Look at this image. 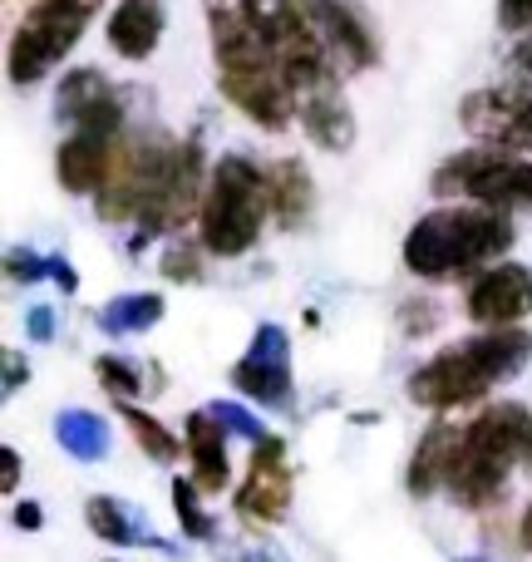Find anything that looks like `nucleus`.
I'll list each match as a JSON object with an SVG mask.
<instances>
[{
	"mask_svg": "<svg viewBox=\"0 0 532 562\" xmlns=\"http://www.w3.org/2000/svg\"><path fill=\"white\" fill-rule=\"evenodd\" d=\"M124 419H128V429H134L138 449H144L148 459H158V464H173V459H178V439H173V429H168L163 419L148 415V409H138V405H124Z\"/></svg>",
	"mask_w": 532,
	"mask_h": 562,
	"instance_id": "25",
	"label": "nucleus"
},
{
	"mask_svg": "<svg viewBox=\"0 0 532 562\" xmlns=\"http://www.w3.org/2000/svg\"><path fill=\"white\" fill-rule=\"evenodd\" d=\"M84 524H89V533L104 538V543H114V548H168V543H158L154 528H148L144 518H138L134 508H128L124 498H114V494H94V498H89V504H84Z\"/></svg>",
	"mask_w": 532,
	"mask_h": 562,
	"instance_id": "20",
	"label": "nucleus"
},
{
	"mask_svg": "<svg viewBox=\"0 0 532 562\" xmlns=\"http://www.w3.org/2000/svg\"><path fill=\"white\" fill-rule=\"evenodd\" d=\"M296 5L306 10V20L316 25L320 45L330 49L336 69H346V75H360V69H375V59H380L375 30H370L365 20H360L355 10L346 5V0H296Z\"/></svg>",
	"mask_w": 532,
	"mask_h": 562,
	"instance_id": "13",
	"label": "nucleus"
},
{
	"mask_svg": "<svg viewBox=\"0 0 532 562\" xmlns=\"http://www.w3.org/2000/svg\"><path fill=\"white\" fill-rule=\"evenodd\" d=\"M528 419L532 415L523 405H494L464 425V439H459L454 469H449L444 484L459 508H488L503 498L508 479L528 454Z\"/></svg>",
	"mask_w": 532,
	"mask_h": 562,
	"instance_id": "3",
	"label": "nucleus"
},
{
	"mask_svg": "<svg viewBox=\"0 0 532 562\" xmlns=\"http://www.w3.org/2000/svg\"><path fill=\"white\" fill-rule=\"evenodd\" d=\"M55 439L65 454L84 459V464H94V459L109 454V425L94 415V409H59L55 415Z\"/></svg>",
	"mask_w": 532,
	"mask_h": 562,
	"instance_id": "23",
	"label": "nucleus"
},
{
	"mask_svg": "<svg viewBox=\"0 0 532 562\" xmlns=\"http://www.w3.org/2000/svg\"><path fill=\"white\" fill-rule=\"evenodd\" d=\"M217 85L223 94L252 119L257 128H286L301 114L296 89L286 85L276 65H257V69H217Z\"/></svg>",
	"mask_w": 532,
	"mask_h": 562,
	"instance_id": "12",
	"label": "nucleus"
},
{
	"mask_svg": "<svg viewBox=\"0 0 532 562\" xmlns=\"http://www.w3.org/2000/svg\"><path fill=\"white\" fill-rule=\"evenodd\" d=\"M207 409L217 415V425H223L227 435L247 439V445H262V439H267V425H262V419H257L247 405H233V400H213Z\"/></svg>",
	"mask_w": 532,
	"mask_h": 562,
	"instance_id": "27",
	"label": "nucleus"
},
{
	"mask_svg": "<svg viewBox=\"0 0 532 562\" xmlns=\"http://www.w3.org/2000/svg\"><path fill=\"white\" fill-rule=\"evenodd\" d=\"M532 360V330L523 326H484L478 336L454 340L444 346L434 360L409 375V400L419 409H434V415H449V409H464L474 400H484L494 385L503 380H518Z\"/></svg>",
	"mask_w": 532,
	"mask_h": 562,
	"instance_id": "1",
	"label": "nucleus"
},
{
	"mask_svg": "<svg viewBox=\"0 0 532 562\" xmlns=\"http://www.w3.org/2000/svg\"><path fill=\"white\" fill-rule=\"evenodd\" d=\"M94 375H99V385L118 400V405H134V400L144 395V385H148L144 370H138L134 360H124V356H99L94 360Z\"/></svg>",
	"mask_w": 532,
	"mask_h": 562,
	"instance_id": "26",
	"label": "nucleus"
},
{
	"mask_svg": "<svg viewBox=\"0 0 532 562\" xmlns=\"http://www.w3.org/2000/svg\"><path fill=\"white\" fill-rule=\"evenodd\" d=\"M173 514L183 524V533L197 538V543H213L217 538V518L203 508V488L193 479H173Z\"/></svg>",
	"mask_w": 532,
	"mask_h": 562,
	"instance_id": "24",
	"label": "nucleus"
},
{
	"mask_svg": "<svg viewBox=\"0 0 532 562\" xmlns=\"http://www.w3.org/2000/svg\"><path fill=\"white\" fill-rule=\"evenodd\" d=\"M163 311H168V301L158 291H124V296H114L99 311V330L104 336H138V330L158 326Z\"/></svg>",
	"mask_w": 532,
	"mask_h": 562,
	"instance_id": "21",
	"label": "nucleus"
},
{
	"mask_svg": "<svg viewBox=\"0 0 532 562\" xmlns=\"http://www.w3.org/2000/svg\"><path fill=\"white\" fill-rule=\"evenodd\" d=\"M183 439H188V469H193V484L203 494H227L233 484V459H227V429L217 425L213 409H193L183 425Z\"/></svg>",
	"mask_w": 532,
	"mask_h": 562,
	"instance_id": "17",
	"label": "nucleus"
},
{
	"mask_svg": "<svg viewBox=\"0 0 532 562\" xmlns=\"http://www.w3.org/2000/svg\"><path fill=\"white\" fill-rule=\"evenodd\" d=\"M55 281H59L65 291H75V286H79V272H75L69 262H59V257H55Z\"/></svg>",
	"mask_w": 532,
	"mask_h": 562,
	"instance_id": "38",
	"label": "nucleus"
},
{
	"mask_svg": "<svg viewBox=\"0 0 532 562\" xmlns=\"http://www.w3.org/2000/svg\"><path fill=\"white\" fill-rule=\"evenodd\" d=\"M459 124L484 148L503 154H532V99L513 89H474L459 104Z\"/></svg>",
	"mask_w": 532,
	"mask_h": 562,
	"instance_id": "8",
	"label": "nucleus"
},
{
	"mask_svg": "<svg viewBox=\"0 0 532 562\" xmlns=\"http://www.w3.org/2000/svg\"><path fill=\"white\" fill-rule=\"evenodd\" d=\"M419 321H425V326H434V321H439V311H434V306H425V311H419V306H405V326H409V336H415V326H419Z\"/></svg>",
	"mask_w": 532,
	"mask_h": 562,
	"instance_id": "36",
	"label": "nucleus"
},
{
	"mask_svg": "<svg viewBox=\"0 0 532 562\" xmlns=\"http://www.w3.org/2000/svg\"><path fill=\"white\" fill-rule=\"evenodd\" d=\"M223 562H286L276 553V548H267V543H252V548H237V553H227Z\"/></svg>",
	"mask_w": 532,
	"mask_h": 562,
	"instance_id": "35",
	"label": "nucleus"
},
{
	"mask_svg": "<svg viewBox=\"0 0 532 562\" xmlns=\"http://www.w3.org/2000/svg\"><path fill=\"white\" fill-rule=\"evenodd\" d=\"M301 124H306V134L316 138L326 154H346V148L355 144V119H350L346 99H340V85H326L301 99Z\"/></svg>",
	"mask_w": 532,
	"mask_h": 562,
	"instance_id": "19",
	"label": "nucleus"
},
{
	"mask_svg": "<svg viewBox=\"0 0 532 562\" xmlns=\"http://www.w3.org/2000/svg\"><path fill=\"white\" fill-rule=\"evenodd\" d=\"M513 247V223L503 207L454 203L425 213L405 233V267L425 281H454L478 267H494Z\"/></svg>",
	"mask_w": 532,
	"mask_h": 562,
	"instance_id": "2",
	"label": "nucleus"
},
{
	"mask_svg": "<svg viewBox=\"0 0 532 562\" xmlns=\"http://www.w3.org/2000/svg\"><path fill=\"white\" fill-rule=\"evenodd\" d=\"M523 548H532V504H528V514H523Z\"/></svg>",
	"mask_w": 532,
	"mask_h": 562,
	"instance_id": "39",
	"label": "nucleus"
},
{
	"mask_svg": "<svg viewBox=\"0 0 532 562\" xmlns=\"http://www.w3.org/2000/svg\"><path fill=\"white\" fill-rule=\"evenodd\" d=\"M25 336L39 340V346H45V340H55V306H30L25 311Z\"/></svg>",
	"mask_w": 532,
	"mask_h": 562,
	"instance_id": "30",
	"label": "nucleus"
},
{
	"mask_svg": "<svg viewBox=\"0 0 532 562\" xmlns=\"http://www.w3.org/2000/svg\"><path fill=\"white\" fill-rule=\"evenodd\" d=\"M459 562H484V558H459Z\"/></svg>",
	"mask_w": 532,
	"mask_h": 562,
	"instance_id": "41",
	"label": "nucleus"
},
{
	"mask_svg": "<svg viewBox=\"0 0 532 562\" xmlns=\"http://www.w3.org/2000/svg\"><path fill=\"white\" fill-rule=\"evenodd\" d=\"M114 154H118V138L114 134H89V128H75V134L59 144V154H55L59 188H65V193H75V198L104 193L109 173H114Z\"/></svg>",
	"mask_w": 532,
	"mask_h": 562,
	"instance_id": "15",
	"label": "nucleus"
},
{
	"mask_svg": "<svg viewBox=\"0 0 532 562\" xmlns=\"http://www.w3.org/2000/svg\"><path fill=\"white\" fill-rule=\"evenodd\" d=\"M5 277L20 281V286L45 281V277H55V257H39V252H30V247H10L5 252Z\"/></svg>",
	"mask_w": 532,
	"mask_h": 562,
	"instance_id": "28",
	"label": "nucleus"
},
{
	"mask_svg": "<svg viewBox=\"0 0 532 562\" xmlns=\"http://www.w3.org/2000/svg\"><path fill=\"white\" fill-rule=\"evenodd\" d=\"M233 508L242 524L252 528H271L286 518L291 508V464H286V439L267 435L252 454V469H247L242 488L233 494Z\"/></svg>",
	"mask_w": 532,
	"mask_h": 562,
	"instance_id": "9",
	"label": "nucleus"
},
{
	"mask_svg": "<svg viewBox=\"0 0 532 562\" xmlns=\"http://www.w3.org/2000/svg\"><path fill=\"white\" fill-rule=\"evenodd\" d=\"M513 65H518V75H528V79H532V35L513 49Z\"/></svg>",
	"mask_w": 532,
	"mask_h": 562,
	"instance_id": "37",
	"label": "nucleus"
},
{
	"mask_svg": "<svg viewBox=\"0 0 532 562\" xmlns=\"http://www.w3.org/2000/svg\"><path fill=\"white\" fill-rule=\"evenodd\" d=\"M267 213H271L267 168H257L242 154H227L207 173V193L203 207H197V243L213 257H242L262 237Z\"/></svg>",
	"mask_w": 532,
	"mask_h": 562,
	"instance_id": "4",
	"label": "nucleus"
},
{
	"mask_svg": "<svg viewBox=\"0 0 532 562\" xmlns=\"http://www.w3.org/2000/svg\"><path fill=\"white\" fill-rule=\"evenodd\" d=\"M498 25L503 30H532V0H498Z\"/></svg>",
	"mask_w": 532,
	"mask_h": 562,
	"instance_id": "31",
	"label": "nucleus"
},
{
	"mask_svg": "<svg viewBox=\"0 0 532 562\" xmlns=\"http://www.w3.org/2000/svg\"><path fill=\"white\" fill-rule=\"evenodd\" d=\"M464 311L474 326H518L532 316V272L523 262H494L468 281Z\"/></svg>",
	"mask_w": 532,
	"mask_h": 562,
	"instance_id": "11",
	"label": "nucleus"
},
{
	"mask_svg": "<svg viewBox=\"0 0 532 562\" xmlns=\"http://www.w3.org/2000/svg\"><path fill=\"white\" fill-rule=\"evenodd\" d=\"M59 119H69L75 128H89V134H114L124 128V109L114 99V85H109L99 69H69L59 79Z\"/></svg>",
	"mask_w": 532,
	"mask_h": 562,
	"instance_id": "14",
	"label": "nucleus"
},
{
	"mask_svg": "<svg viewBox=\"0 0 532 562\" xmlns=\"http://www.w3.org/2000/svg\"><path fill=\"white\" fill-rule=\"evenodd\" d=\"M233 385L267 409L291 405V336L276 326V321L257 326L252 346H247L233 366Z\"/></svg>",
	"mask_w": 532,
	"mask_h": 562,
	"instance_id": "10",
	"label": "nucleus"
},
{
	"mask_svg": "<svg viewBox=\"0 0 532 562\" xmlns=\"http://www.w3.org/2000/svg\"><path fill=\"white\" fill-rule=\"evenodd\" d=\"M429 188L454 203H484L513 213V207H532V164L503 154V148H468V154L444 158Z\"/></svg>",
	"mask_w": 532,
	"mask_h": 562,
	"instance_id": "6",
	"label": "nucleus"
},
{
	"mask_svg": "<svg viewBox=\"0 0 532 562\" xmlns=\"http://www.w3.org/2000/svg\"><path fill=\"white\" fill-rule=\"evenodd\" d=\"M203 252H207V247L203 243H173V247H168V257H163V277L168 281H197V277H203Z\"/></svg>",
	"mask_w": 532,
	"mask_h": 562,
	"instance_id": "29",
	"label": "nucleus"
},
{
	"mask_svg": "<svg viewBox=\"0 0 532 562\" xmlns=\"http://www.w3.org/2000/svg\"><path fill=\"white\" fill-rule=\"evenodd\" d=\"M104 5V0H35L30 15L20 20V30L10 35L5 49V75L15 89H30L35 79H45L69 49L79 45L89 15Z\"/></svg>",
	"mask_w": 532,
	"mask_h": 562,
	"instance_id": "5",
	"label": "nucleus"
},
{
	"mask_svg": "<svg viewBox=\"0 0 532 562\" xmlns=\"http://www.w3.org/2000/svg\"><path fill=\"white\" fill-rule=\"evenodd\" d=\"M30 380V370H25V356L20 350H5V395H15L20 385Z\"/></svg>",
	"mask_w": 532,
	"mask_h": 562,
	"instance_id": "34",
	"label": "nucleus"
},
{
	"mask_svg": "<svg viewBox=\"0 0 532 562\" xmlns=\"http://www.w3.org/2000/svg\"><path fill=\"white\" fill-rule=\"evenodd\" d=\"M163 30H168L163 0H114V10H109V20H104L109 49H114L118 59H134V65L154 55Z\"/></svg>",
	"mask_w": 532,
	"mask_h": 562,
	"instance_id": "16",
	"label": "nucleus"
},
{
	"mask_svg": "<svg viewBox=\"0 0 532 562\" xmlns=\"http://www.w3.org/2000/svg\"><path fill=\"white\" fill-rule=\"evenodd\" d=\"M267 193H271V217H281V223H301L310 213V178L296 158L267 164Z\"/></svg>",
	"mask_w": 532,
	"mask_h": 562,
	"instance_id": "22",
	"label": "nucleus"
},
{
	"mask_svg": "<svg viewBox=\"0 0 532 562\" xmlns=\"http://www.w3.org/2000/svg\"><path fill=\"white\" fill-rule=\"evenodd\" d=\"M104 562H114V558H104Z\"/></svg>",
	"mask_w": 532,
	"mask_h": 562,
	"instance_id": "42",
	"label": "nucleus"
},
{
	"mask_svg": "<svg viewBox=\"0 0 532 562\" xmlns=\"http://www.w3.org/2000/svg\"><path fill=\"white\" fill-rule=\"evenodd\" d=\"M459 439H464V425H449V419H439V425L425 429V439L415 445V459H409V469H405L409 494L429 498V494H439V488L449 484V469H454Z\"/></svg>",
	"mask_w": 532,
	"mask_h": 562,
	"instance_id": "18",
	"label": "nucleus"
},
{
	"mask_svg": "<svg viewBox=\"0 0 532 562\" xmlns=\"http://www.w3.org/2000/svg\"><path fill=\"white\" fill-rule=\"evenodd\" d=\"M523 469L532 474V419H528V454H523Z\"/></svg>",
	"mask_w": 532,
	"mask_h": 562,
	"instance_id": "40",
	"label": "nucleus"
},
{
	"mask_svg": "<svg viewBox=\"0 0 532 562\" xmlns=\"http://www.w3.org/2000/svg\"><path fill=\"white\" fill-rule=\"evenodd\" d=\"M10 524L25 528V533H35V528H45V508L39 504H15L10 508Z\"/></svg>",
	"mask_w": 532,
	"mask_h": 562,
	"instance_id": "33",
	"label": "nucleus"
},
{
	"mask_svg": "<svg viewBox=\"0 0 532 562\" xmlns=\"http://www.w3.org/2000/svg\"><path fill=\"white\" fill-rule=\"evenodd\" d=\"M0 488H5V494H15V488H20V454H15V449H0Z\"/></svg>",
	"mask_w": 532,
	"mask_h": 562,
	"instance_id": "32",
	"label": "nucleus"
},
{
	"mask_svg": "<svg viewBox=\"0 0 532 562\" xmlns=\"http://www.w3.org/2000/svg\"><path fill=\"white\" fill-rule=\"evenodd\" d=\"M203 193H207L203 148H197V144H173V158H168V168H163V178H158L154 198H148V207L134 217V223H138L134 247H144V243H154V237L183 227L188 217L203 207Z\"/></svg>",
	"mask_w": 532,
	"mask_h": 562,
	"instance_id": "7",
	"label": "nucleus"
}]
</instances>
